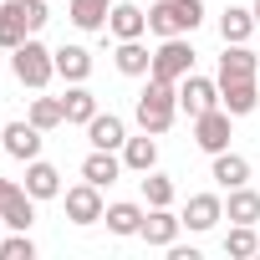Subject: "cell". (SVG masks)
<instances>
[{
    "mask_svg": "<svg viewBox=\"0 0 260 260\" xmlns=\"http://www.w3.org/2000/svg\"><path fill=\"white\" fill-rule=\"evenodd\" d=\"M179 230H184V214H174V204H158V209H148V214H143L138 240H148L153 250H169V245L179 240Z\"/></svg>",
    "mask_w": 260,
    "mask_h": 260,
    "instance_id": "cell-10",
    "label": "cell"
},
{
    "mask_svg": "<svg viewBox=\"0 0 260 260\" xmlns=\"http://www.w3.org/2000/svg\"><path fill=\"white\" fill-rule=\"evenodd\" d=\"M189 72H194V46H189V36H164V41L153 46V72H148V77L184 82Z\"/></svg>",
    "mask_w": 260,
    "mask_h": 260,
    "instance_id": "cell-4",
    "label": "cell"
},
{
    "mask_svg": "<svg viewBox=\"0 0 260 260\" xmlns=\"http://www.w3.org/2000/svg\"><path fill=\"white\" fill-rule=\"evenodd\" d=\"M0 260H36V240H31V230H16L11 240H0Z\"/></svg>",
    "mask_w": 260,
    "mask_h": 260,
    "instance_id": "cell-31",
    "label": "cell"
},
{
    "mask_svg": "<svg viewBox=\"0 0 260 260\" xmlns=\"http://www.w3.org/2000/svg\"><path fill=\"white\" fill-rule=\"evenodd\" d=\"M122 169H127V174H148V169H158V138H153V133L127 138V143H122Z\"/></svg>",
    "mask_w": 260,
    "mask_h": 260,
    "instance_id": "cell-23",
    "label": "cell"
},
{
    "mask_svg": "<svg viewBox=\"0 0 260 260\" xmlns=\"http://www.w3.org/2000/svg\"><path fill=\"white\" fill-rule=\"evenodd\" d=\"M0 133H6V122H0Z\"/></svg>",
    "mask_w": 260,
    "mask_h": 260,
    "instance_id": "cell-34",
    "label": "cell"
},
{
    "mask_svg": "<svg viewBox=\"0 0 260 260\" xmlns=\"http://www.w3.org/2000/svg\"><path fill=\"white\" fill-rule=\"evenodd\" d=\"M61 107H67V122H77V127H87V122L97 117V97H92V87H87V82H67Z\"/></svg>",
    "mask_w": 260,
    "mask_h": 260,
    "instance_id": "cell-25",
    "label": "cell"
},
{
    "mask_svg": "<svg viewBox=\"0 0 260 260\" xmlns=\"http://www.w3.org/2000/svg\"><path fill=\"white\" fill-rule=\"evenodd\" d=\"M82 179L97 184V189L117 184V179H122V153H112V148H92V153L82 158Z\"/></svg>",
    "mask_w": 260,
    "mask_h": 260,
    "instance_id": "cell-13",
    "label": "cell"
},
{
    "mask_svg": "<svg viewBox=\"0 0 260 260\" xmlns=\"http://www.w3.org/2000/svg\"><path fill=\"white\" fill-rule=\"evenodd\" d=\"M41 127L31 122V117H21V122H6V133H0V148H6L16 164H31V158H41Z\"/></svg>",
    "mask_w": 260,
    "mask_h": 260,
    "instance_id": "cell-9",
    "label": "cell"
},
{
    "mask_svg": "<svg viewBox=\"0 0 260 260\" xmlns=\"http://www.w3.org/2000/svg\"><path fill=\"white\" fill-rule=\"evenodd\" d=\"M0 11H6V16H16V21H21V26H26L31 36H36V31H41V26L51 21L46 0H0Z\"/></svg>",
    "mask_w": 260,
    "mask_h": 260,
    "instance_id": "cell-27",
    "label": "cell"
},
{
    "mask_svg": "<svg viewBox=\"0 0 260 260\" xmlns=\"http://www.w3.org/2000/svg\"><path fill=\"white\" fill-rule=\"evenodd\" d=\"M56 77L61 82H87L92 77V51L77 46V41L72 46H56Z\"/></svg>",
    "mask_w": 260,
    "mask_h": 260,
    "instance_id": "cell-24",
    "label": "cell"
},
{
    "mask_svg": "<svg viewBox=\"0 0 260 260\" xmlns=\"http://www.w3.org/2000/svg\"><path fill=\"white\" fill-rule=\"evenodd\" d=\"M204 26V0H158L148 6V31L164 41V36H194Z\"/></svg>",
    "mask_w": 260,
    "mask_h": 260,
    "instance_id": "cell-3",
    "label": "cell"
},
{
    "mask_svg": "<svg viewBox=\"0 0 260 260\" xmlns=\"http://www.w3.org/2000/svg\"><path fill=\"white\" fill-rule=\"evenodd\" d=\"M224 219H230V224H260V194H255L250 184L230 189V199H224Z\"/></svg>",
    "mask_w": 260,
    "mask_h": 260,
    "instance_id": "cell-26",
    "label": "cell"
},
{
    "mask_svg": "<svg viewBox=\"0 0 260 260\" xmlns=\"http://www.w3.org/2000/svg\"><path fill=\"white\" fill-rule=\"evenodd\" d=\"M67 16H72L77 31H107L112 0H67Z\"/></svg>",
    "mask_w": 260,
    "mask_h": 260,
    "instance_id": "cell-20",
    "label": "cell"
},
{
    "mask_svg": "<svg viewBox=\"0 0 260 260\" xmlns=\"http://www.w3.org/2000/svg\"><path fill=\"white\" fill-rule=\"evenodd\" d=\"M87 143H92V148H112V153H122V143H127V122H122L117 112H97V117L87 122Z\"/></svg>",
    "mask_w": 260,
    "mask_h": 260,
    "instance_id": "cell-16",
    "label": "cell"
},
{
    "mask_svg": "<svg viewBox=\"0 0 260 260\" xmlns=\"http://www.w3.org/2000/svg\"><path fill=\"white\" fill-rule=\"evenodd\" d=\"M112 61H117L122 77H148V72H153V51L143 46V36H138V41H117Z\"/></svg>",
    "mask_w": 260,
    "mask_h": 260,
    "instance_id": "cell-22",
    "label": "cell"
},
{
    "mask_svg": "<svg viewBox=\"0 0 260 260\" xmlns=\"http://www.w3.org/2000/svg\"><path fill=\"white\" fill-rule=\"evenodd\" d=\"M255 72H260V56L250 51V41L224 46V56H219V82H240V77H255Z\"/></svg>",
    "mask_w": 260,
    "mask_h": 260,
    "instance_id": "cell-19",
    "label": "cell"
},
{
    "mask_svg": "<svg viewBox=\"0 0 260 260\" xmlns=\"http://www.w3.org/2000/svg\"><path fill=\"white\" fill-rule=\"evenodd\" d=\"M250 11H255V26H260V0H255V6H250Z\"/></svg>",
    "mask_w": 260,
    "mask_h": 260,
    "instance_id": "cell-33",
    "label": "cell"
},
{
    "mask_svg": "<svg viewBox=\"0 0 260 260\" xmlns=\"http://www.w3.org/2000/svg\"><path fill=\"white\" fill-rule=\"evenodd\" d=\"M143 214H148L143 204H133V199H117V204H107V214H102V219H107V230H112V235L133 240V235L143 230Z\"/></svg>",
    "mask_w": 260,
    "mask_h": 260,
    "instance_id": "cell-21",
    "label": "cell"
},
{
    "mask_svg": "<svg viewBox=\"0 0 260 260\" xmlns=\"http://www.w3.org/2000/svg\"><path fill=\"white\" fill-rule=\"evenodd\" d=\"M224 255H230V260H250V255H260V235H255V224H230V235H224Z\"/></svg>",
    "mask_w": 260,
    "mask_h": 260,
    "instance_id": "cell-28",
    "label": "cell"
},
{
    "mask_svg": "<svg viewBox=\"0 0 260 260\" xmlns=\"http://www.w3.org/2000/svg\"><path fill=\"white\" fill-rule=\"evenodd\" d=\"M26 194L41 204V199H61V169L46 164V158H31L26 164Z\"/></svg>",
    "mask_w": 260,
    "mask_h": 260,
    "instance_id": "cell-14",
    "label": "cell"
},
{
    "mask_svg": "<svg viewBox=\"0 0 260 260\" xmlns=\"http://www.w3.org/2000/svg\"><path fill=\"white\" fill-rule=\"evenodd\" d=\"M61 204H67V219H72V224H82V230H87V224H97V219L107 214L102 189H97V184H87V179H82V184H72V189L61 194Z\"/></svg>",
    "mask_w": 260,
    "mask_h": 260,
    "instance_id": "cell-8",
    "label": "cell"
},
{
    "mask_svg": "<svg viewBox=\"0 0 260 260\" xmlns=\"http://www.w3.org/2000/svg\"><path fill=\"white\" fill-rule=\"evenodd\" d=\"M230 138H235V117L224 112V107H209V112H199L194 117V143L214 158V153H224L230 148Z\"/></svg>",
    "mask_w": 260,
    "mask_h": 260,
    "instance_id": "cell-6",
    "label": "cell"
},
{
    "mask_svg": "<svg viewBox=\"0 0 260 260\" xmlns=\"http://www.w3.org/2000/svg\"><path fill=\"white\" fill-rule=\"evenodd\" d=\"M219 219H224V199H219V194H189V204H184V224H189L194 235L214 230Z\"/></svg>",
    "mask_w": 260,
    "mask_h": 260,
    "instance_id": "cell-15",
    "label": "cell"
},
{
    "mask_svg": "<svg viewBox=\"0 0 260 260\" xmlns=\"http://www.w3.org/2000/svg\"><path fill=\"white\" fill-rule=\"evenodd\" d=\"M0 224L6 230H31L36 224V199L16 179H0Z\"/></svg>",
    "mask_w": 260,
    "mask_h": 260,
    "instance_id": "cell-5",
    "label": "cell"
},
{
    "mask_svg": "<svg viewBox=\"0 0 260 260\" xmlns=\"http://www.w3.org/2000/svg\"><path fill=\"white\" fill-rule=\"evenodd\" d=\"M11 77L21 82V87H31V92H41L51 77H56V51L46 46V41H36V36H26L16 51H11Z\"/></svg>",
    "mask_w": 260,
    "mask_h": 260,
    "instance_id": "cell-2",
    "label": "cell"
},
{
    "mask_svg": "<svg viewBox=\"0 0 260 260\" xmlns=\"http://www.w3.org/2000/svg\"><path fill=\"white\" fill-rule=\"evenodd\" d=\"M209 179H214V184H219V189L230 194V189L250 184V158H245V153H230V148H224V153H214V164H209Z\"/></svg>",
    "mask_w": 260,
    "mask_h": 260,
    "instance_id": "cell-17",
    "label": "cell"
},
{
    "mask_svg": "<svg viewBox=\"0 0 260 260\" xmlns=\"http://www.w3.org/2000/svg\"><path fill=\"white\" fill-rule=\"evenodd\" d=\"M26 36H31V31H26V26H21L16 16H6V11H0V46H6V51H16V46H21Z\"/></svg>",
    "mask_w": 260,
    "mask_h": 260,
    "instance_id": "cell-32",
    "label": "cell"
},
{
    "mask_svg": "<svg viewBox=\"0 0 260 260\" xmlns=\"http://www.w3.org/2000/svg\"><path fill=\"white\" fill-rule=\"evenodd\" d=\"M179 117V82H164V77H148V87L138 92V127L153 138H164Z\"/></svg>",
    "mask_w": 260,
    "mask_h": 260,
    "instance_id": "cell-1",
    "label": "cell"
},
{
    "mask_svg": "<svg viewBox=\"0 0 260 260\" xmlns=\"http://www.w3.org/2000/svg\"><path fill=\"white\" fill-rule=\"evenodd\" d=\"M260 26H255V11H245V6H224L219 11V36H224V46H240V41H250Z\"/></svg>",
    "mask_w": 260,
    "mask_h": 260,
    "instance_id": "cell-18",
    "label": "cell"
},
{
    "mask_svg": "<svg viewBox=\"0 0 260 260\" xmlns=\"http://www.w3.org/2000/svg\"><path fill=\"white\" fill-rule=\"evenodd\" d=\"M209 107H219V77H199V72H189V77L179 82V112L194 122V117L209 112Z\"/></svg>",
    "mask_w": 260,
    "mask_h": 260,
    "instance_id": "cell-7",
    "label": "cell"
},
{
    "mask_svg": "<svg viewBox=\"0 0 260 260\" xmlns=\"http://www.w3.org/2000/svg\"><path fill=\"white\" fill-rule=\"evenodd\" d=\"M107 31H112V41H138V36H148V11H138L133 0H112Z\"/></svg>",
    "mask_w": 260,
    "mask_h": 260,
    "instance_id": "cell-11",
    "label": "cell"
},
{
    "mask_svg": "<svg viewBox=\"0 0 260 260\" xmlns=\"http://www.w3.org/2000/svg\"><path fill=\"white\" fill-rule=\"evenodd\" d=\"M26 117L41 127V133H51V127H61V122H67V107H61V97H36Z\"/></svg>",
    "mask_w": 260,
    "mask_h": 260,
    "instance_id": "cell-30",
    "label": "cell"
},
{
    "mask_svg": "<svg viewBox=\"0 0 260 260\" xmlns=\"http://www.w3.org/2000/svg\"><path fill=\"white\" fill-rule=\"evenodd\" d=\"M219 107L230 117H250L260 107V92H255V77H240V82H219Z\"/></svg>",
    "mask_w": 260,
    "mask_h": 260,
    "instance_id": "cell-12",
    "label": "cell"
},
{
    "mask_svg": "<svg viewBox=\"0 0 260 260\" xmlns=\"http://www.w3.org/2000/svg\"><path fill=\"white\" fill-rule=\"evenodd\" d=\"M174 199H179L174 179H169V174H158V169H148V174H143V204H148V209H158V204H174Z\"/></svg>",
    "mask_w": 260,
    "mask_h": 260,
    "instance_id": "cell-29",
    "label": "cell"
}]
</instances>
